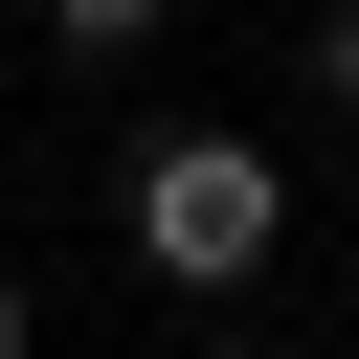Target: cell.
I'll return each instance as SVG.
<instances>
[{"mask_svg": "<svg viewBox=\"0 0 359 359\" xmlns=\"http://www.w3.org/2000/svg\"><path fill=\"white\" fill-rule=\"evenodd\" d=\"M22 22H45V45H67V67H135V45H157V22H180V0H22Z\"/></svg>", "mask_w": 359, "mask_h": 359, "instance_id": "2", "label": "cell"}, {"mask_svg": "<svg viewBox=\"0 0 359 359\" xmlns=\"http://www.w3.org/2000/svg\"><path fill=\"white\" fill-rule=\"evenodd\" d=\"M314 112H359V0H314Z\"/></svg>", "mask_w": 359, "mask_h": 359, "instance_id": "3", "label": "cell"}, {"mask_svg": "<svg viewBox=\"0 0 359 359\" xmlns=\"http://www.w3.org/2000/svg\"><path fill=\"white\" fill-rule=\"evenodd\" d=\"M0 359H45V292H22V269H0Z\"/></svg>", "mask_w": 359, "mask_h": 359, "instance_id": "5", "label": "cell"}, {"mask_svg": "<svg viewBox=\"0 0 359 359\" xmlns=\"http://www.w3.org/2000/svg\"><path fill=\"white\" fill-rule=\"evenodd\" d=\"M112 247L157 269V292H247L269 247H292V157L269 135H224V112H180V135H135V202H112Z\"/></svg>", "mask_w": 359, "mask_h": 359, "instance_id": "1", "label": "cell"}, {"mask_svg": "<svg viewBox=\"0 0 359 359\" xmlns=\"http://www.w3.org/2000/svg\"><path fill=\"white\" fill-rule=\"evenodd\" d=\"M180 359H314V337H269V314H202V337H180Z\"/></svg>", "mask_w": 359, "mask_h": 359, "instance_id": "4", "label": "cell"}]
</instances>
